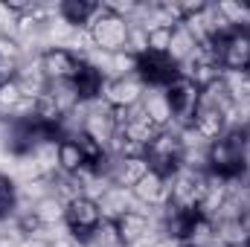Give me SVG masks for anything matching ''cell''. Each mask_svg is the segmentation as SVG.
Segmentation results:
<instances>
[{"label":"cell","instance_id":"44dd1931","mask_svg":"<svg viewBox=\"0 0 250 247\" xmlns=\"http://www.w3.org/2000/svg\"><path fill=\"white\" fill-rule=\"evenodd\" d=\"M169 44H172V29H151L148 32V50L151 53H166L169 56Z\"/></svg>","mask_w":250,"mask_h":247},{"label":"cell","instance_id":"6da1fadb","mask_svg":"<svg viewBox=\"0 0 250 247\" xmlns=\"http://www.w3.org/2000/svg\"><path fill=\"white\" fill-rule=\"evenodd\" d=\"M245 143H248L245 128L224 131L218 140H212L207 148V172L227 184L242 181L245 178Z\"/></svg>","mask_w":250,"mask_h":247},{"label":"cell","instance_id":"4fadbf2b","mask_svg":"<svg viewBox=\"0 0 250 247\" xmlns=\"http://www.w3.org/2000/svg\"><path fill=\"white\" fill-rule=\"evenodd\" d=\"M99 12H102V3H93V0H62L59 3V18L64 23H70L73 29H87Z\"/></svg>","mask_w":250,"mask_h":247},{"label":"cell","instance_id":"3957f363","mask_svg":"<svg viewBox=\"0 0 250 247\" xmlns=\"http://www.w3.org/2000/svg\"><path fill=\"white\" fill-rule=\"evenodd\" d=\"M87 32H90L93 50H102L108 56H117V53H125V47H128L131 23L125 18H120V15L108 12L105 3H102V12L93 18V23L87 26Z\"/></svg>","mask_w":250,"mask_h":247},{"label":"cell","instance_id":"52a82bcc","mask_svg":"<svg viewBox=\"0 0 250 247\" xmlns=\"http://www.w3.org/2000/svg\"><path fill=\"white\" fill-rule=\"evenodd\" d=\"M137 76L146 87L154 90H166L175 79H181V67L172 62L166 53H143L137 56Z\"/></svg>","mask_w":250,"mask_h":247},{"label":"cell","instance_id":"7402d4cb","mask_svg":"<svg viewBox=\"0 0 250 247\" xmlns=\"http://www.w3.org/2000/svg\"><path fill=\"white\" fill-rule=\"evenodd\" d=\"M18 15L6 6V3H0V35H9V38H18Z\"/></svg>","mask_w":250,"mask_h":247},{"label":"cell","instance_id":"603a6c76","mask_svg":"<svg viewBox=\"0 0 250 247\" xmlns=\"http://www.w3.org/2000/svg\"><path fill=\"white\" fill-rule=\"evenodd\" d=\"M50 247H79L73 239H70V233L67 236H62V239H56V242H50Z\"/></svg>","mask_w":250,"mask_h":247},{"label":"cell","instance_id":"cb8c5ba5","mask_svg":"<svg viewBox=\"0 0 250 247\" xmlns=\"http://www.w3.org/2000/svg\"><path fill=\"white\" fill-rule=\"evenodd\" d=\"M151 247H175V242H169V239H160L157 245H151Z\"/></svg>","mask_w":250,"mask_h":247},{"label":"cell","instance_id":"d4e9b609","mask_svg":"<svg viewBox=\"0 0 250 247\" xmlns=\"http://www.w3.org/2000/svg\"><path fill=\"white\" fill-rule=\"evenodd\" d=\"M175 247H192V245H187V242H175Z\"/></svg>","mask_w":250,"mask_h":247},{"label":"cell","instance_id":"ba28073f","mask_svg":"<svg viewBox=\"0 0 250 247\" xmlns=\"http://www.w3.org/2000/svg\"><path fill=\"white\" fill-rule=\"evenodd\" d=\"M143 96H146V84L140 82L137 73L123 76V79H108L102 87V99L111 108H134V105H140Z\"/></svg>","mask_w":250,"mask_h":247},{"label":"cell","instance_id":"484cf974","mask_svg":"<svg viewBox=\"0 0 250 247\" xmlns=\"http://www.w3.org/2000/svg\"><path fill=\"white\" fill-rule=\"evenodd\" d=\"M245 131H248V137H250V117H248V123H245Z\"/></svg>","mask_w":250,"mask_h":247},{"label":"cell","instance_id":"4316f807","mask_svg":"<svg viewBox=\"0 0 250 247\" xmlns=\"http://www.w3.org/2000/svg\"><path fill=\"white\" fill-rule=\"evenodd\" d=\"M245 247H250V236H248V239H245Z\"/></svg>","mask_w":250,"mask_h":247},{"label":"cell","instance_id":"8fae6325","mask_svg":"<svg viewBox=\"0 0 250 247\" xmlns=\"http://www.w3.org/2000/svg\"><path fill=\"white\" fill-rule=\"evenodd\" d=\"M131 192H134V198H137L146 209L169 206V201H172V186H169V178H160V175H157V172H151V169H148V175L134 186Z\"/></svg>","mask_w":250,"mask_h":247},{"label":"cell","instance_id":"8992f818","mask_svg":"<svg viewBox=\"0 0 250 247\" xmlns=\"http://www.w3.org/2000/svg\"><path fill=\"white\" fill-rule=\"evenodd\" d=\"M218 50V64L227 73H248L250 70V32L248 29H230L221 38H212Z\"/></svg>","mask_w":250,"mask_h":247},{"label":"cell","instance_id":"277c9868","mask_svg":"<svg viewBox=\"0 0 250 247\" xmlns=\"http://www.w3.org/2000/svg\"><path fill=\"white\" fill-rule=\"evenodd\" d=\"M99 224H102V212H99L96 201H90V198L82 195V198H76V201L67 204V209H64V227H67L70 239L79 247L90 245V239L99 230Z\"/></svg>","mask_w":250,"mask_h":247},{"label":"cell","instance_id":"e0dca14e","mask_svg":"<svg viewBox=\"0 0 250 247\" xmlns=\"http://www.w3.org/2000/svg\"><path fill=\"white\" fill-rule=\"evenodd\" d=\"M192 128H195V131H198L207 143L218 140V137L227 131V128H224V114H218V111H207V108H198Z\"/></svg>","mask_w":250,"mask_h":247},{"label":"cell","instance_id":"5bb4252c","mask_svg":"<svg viewBox=\"0 0 250 247\" xmlns=\"http://www.w3.org/2000/svg\"><path fill=\"white\" fill-rule=\"evenodd\" d=\"M140 105H143V114L157 125L160 131L163 128H172V111H169V102H166V93L163 90L146 87V96L140 99Z\"/></svg>","mask_w":250,"mask_h":247},{"label":"cell","instance_id":"ac0fdd59","mask_svg":"<svg viewBox=\"0 0 250 247\" xmlns=\"http://www.w3.org/2000/svg\"><path fill=\"white\" fill-rule=\"evenodd\" d=\"M82 169H87L84 157H82V148L76 140H62L59 143V172L64 175H79Z\"/></svg>","mask_w":250,"mask_h":247},{"label":"cell","instance_id":"7a4b0ae2","mask_svg":"<svg viewBox=\"0 0 250 247\" xmlns=\"http://www.w3.org/2000/svg\"><path fill=\"white\" fill-rule=\"evenodd\" d=\"M146 163L160 178H172L184 166V143L178 128H163L148 145H146Z\"/></svg>","mask_w":250,"mask_h":247},{"label":"cell","instance_id":"2e32d148","mask_svg":"<svg viewBox=\"0 0 250 247\" xmlns=\"http://www.w3.org/2000/svg\"><path fill=\"white\" fill-rule=\"evenodd\" d=\"M21 206V192H18V181L6 172H0V221H12L15 212Z\"/></svg>","mask_w":250,"mask_h":247},{"label":"cell","instance_id":"ffe728a7","mask_svg":"<svg viewBox=\"0 0 250 247\" xmlns=\"http://www.w3.org/2000/svg\"><path fill=\"white\" fill-rule=\"evenodd\" d=\"M35 215L41 218V224H64V209H67V204L64 201H59L56 195H47V198H41L35 206Z\"/></svg>","mask_w":250,"mask_h":247},{"label":"cell","instance_id":"7c38bea8","mask_svg":"<svg viewBox=\"0 0 250 247\" xmlns=\"http://www.w3.org/2000/svg\"><path fill=\"white\" fill-rule=\"evenodd\" d=\"M105 76H102V70H96L90 62H79L76 67V73H73V79H70V84H73V90L79 93V99L82 102H96V99H102V87H105Z\"/></svg>","mask_w":250,"mask_h":247},{"label":"cell","instance_id":"30bf717a","mask_svg":"<svg viewBox=\"0 0 250 247\" xmlns=\"http://www.w3.org/2000/svg\"><path fill=\"white\" fill-rule=\"evenodd\" d=\"M96 204H99L102 221H117V218H123L125 212H151V209H146V206L134 198V192L125 189V186H111Z\"/></svg>","mask_w":250,"mask_h":247},{"label":"cell","instance_id":"d6986e66","mask_svg":"<svg viewBox=\"0 0 250 247\" xmlns=\"http://www.w3.org/2000/svg\"><path fill=\"white\" fill-rule=\"evenodd\" d=\"M47 93H50V96H53V102L59 105L62 117L73 114V111L82 105V99H79V93L73 90V84H70V82H50V84H47Z\"/></svg>","mask_w":250,"mask_h":247},{"label":"cell","instance_id":"5b68a950","mask_svg":"<svg viewBox=\"0 0 250 247\" xmlns=\"http://www.w3.org/2000/svg\"><path fill=\"white\" fill-rule=\"evenodd\" d=\"M163 93H166V102H169V111H172V128H178V131L192 128L195 114H198V102H201V87L181 76Z\"/></svg>","mask_w":250,"mask_h":247},{"label":"cell","instance_id":"9c48e42d","mask_svg":"<svg viewBox=\"0 0 250 247\" xmlns=\"http://www.w3.org/2000/svg\"><path fill=\"white\" fill-rule=\"evenodd\" d=\"M38 62H41V70H44L47 82H70L82 59L67 47H47L38 56Z\"/></svg>","mask_w":250,"mask_h":247},{"label":"cell","instance_id":"9a60e30c","mask_svg":"<svg viewBox=\"0 0 250 247\" xmlns=\"http://www.w3.org/2000/svg\"><path fill=\"white\" fill-rule=\"evenodd\" d=\"M195 50H198V41L192 38V32H189L184 23L175 26L172 29V44H169V59L181 67V64H187L195 56Z\"/></svg>","mask_w":250,"mask_h":247}]
</instances>
